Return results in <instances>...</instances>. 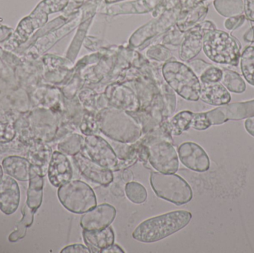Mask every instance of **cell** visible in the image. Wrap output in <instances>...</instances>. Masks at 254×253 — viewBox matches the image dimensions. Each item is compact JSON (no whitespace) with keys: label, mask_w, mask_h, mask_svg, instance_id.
<instances>
[{"label":"cell","mask_w":254,"mask_h":253,"mask_svg":"<svg viewBox=\"0 0 254 253\" xmlns=\"http://www.w3.org/2000/svg\"><path fill=\"white\" fill-rule=\"evenodd\" d=\"M192 214L186 210H176L152 217L140 223L132 233V238L143 243L159 242L186 227Z\"/></svg>","instance_id":"6da1fadb"},{"label":"cell","mask_w":254,"mask_h":253,"mask_svg":"<svg viewBox=\"0 0 254 253\" xmlns=\"http://www.w3.org/2000/svg\"><path fill=\"white\" fill-rule=\"evenodd\" d=\"M100 132L112 141L131 144L141 138V127L126 111L107 107L96 114Z\"/></svg>","instance_id":"7a4b0ae2"},{"label":"cell","mask_w":254,"mask_h":253,"mask_svg":"<svg viewBox=\"0 0 254 253\" xmlns=\"http://www.w3.org/2000/svg\"><path fill=\"white\" fill-rule=\"evenodd\" d=\"M161 72L166 83L183 99L193 102L200 99L201 83L188 64L173 57L163 64Z\"/></svg>","instance_id":"3957f363"},{"label":"cell","mask_w":254,"mask_h":253,"mask_svg":"<svg viewBox=\"0 0 254 253\" xmlns=\"http://www.w3.org/2000/svg\"><path fill=\"white\" fill-rule=\"evenodd\" d=\"M202 50L209 59L222 65L237 67L241 57V46L233 36L217 28L205 33Z\"/></svg>","instance_id":"277c9868"},{"label":"cell","mask_w":254,"mask_h":253,"mask_svg":"<svg viewBox=\"0 0 254 253\" xmlns=\"http://www.w3.org/2000/svg\"><path fill=\"white\" fill-rule=\"evenodd\" d=\"M151 187L155 194L177 206L186 204L192 200V188L184 178L176 173L152 172L149 176Z\"/></svg>","instance_id":"5b68a950"},{"label":"cell","mask_w":254,"mask_h":253,"mask_svg":"<svg viewBox=\"0 0 254 253\" xmlns=\"http://www.w3.org/2000/svg\"><path fill=\"white\" fill-rule=\"evenodd\" d=\"M58 197L64 208L74 214H84L97 206L93 189L80 180H71L61 186Z\"/></svg>","instance_id":"8992f818"},{"label":"cell","mask_w":254,"mask_h":253,"mask_svg":"<svg viewBox=\"0 0 254 253\" xmlns=\"http://www.w3.org/2000/svg\"><path fill=\"white\" fill-rule=\"evenodd\" d=\"M182 6L183 3L172 10L164 12L158 17L153 18V19L140 27L131 34L128 40V46L140 50L147 47L151 40L161 37L176 25L182 12Z\"/></svg>","instance_id":"52a82bcc"},{"label":"cell","mask_w":254,"mask_h":253,"mask_svg":"<svg viewBox=\"0 0 254 253\" xmlns=\"http://www.w3.org/2000/svg\"><path fill=\"white\" fill-rule=\"evenodd\" d=\"M146 147L148 162L157 172L176 173L179 170V158L173 143L166 140H156Z\"/></svg>","instance_id":"ba28073f"},{"label":"cell","mask_w":254,"mask_h":253,"mask_svg":"<svg viewBox=\"0 0 254 253\" xmlns=\"http://www.w3.org/2000/svg\"><path fill=\"white\" fill-rule=\"evenodd\" d=\"M82 152L98 164L114 171L119 163V158L110 143L98 135L86 136Z\"/></svg>","instance_id":"9c48e42d"},{"label":"cell","mask_w":254,"mask_h":253,"mask_svg":"<svg viewBox=\"0 0 254 253\" xmlns=\"http://www.w3.org/2000/svg\"><path fill=\"white\" fill-rule=\"evenodd\" d=\"M216 28V25L212 21L205 20L199 22L187 31L179 48L180 59L188 62L196 57L202 50L204 34L210 30Z\"/></svg>","instance_id":"30bf717a"},{"label":"cell","mask_w":254,"mask_h":253,"mask_svg":"<svg viewBox=\"0 0 254 253\" xmlns=\"http://www.w3.org/2000/svg\"><path fill=\"white\" fill-rule=\"evenodd\" d=\"M104 96L109 106L133 112L140 109V103L136 94L131 87L124 83H114L106 86Z\"/></svg>","instance_id":"8fae6325"},{"label":"cell","mask_w":254,"mask_h":253,"mask_svg":"<svg viewBox=\"0 0 254 253\" xmlns=\"http://www.w3.org/2000/svg\"><path fill=\"white\" fill-rule=\"evenodd\" d=\"M210 126L220 125L228 120H239L254 116V100L245 102L225 105L205 112Z\"/></svg>","instance_id":"7c38bea8"},{"label":"cell","mask_w":254,"mask_h":253,"mask_svg":"<svg viewBox=\"0 0 254 253\" xmlns=\"http://www.w3.org/2000/svg\"><path fill=\"white\" fill-rule=\"evenodd\" d=\"M73 160L81 175L91 182L102 187H108L113 183V171L98 164L82 152L73 156Z\"/></svg>","instance_id":"4fadbf2b"},{"label":"cell","mask_w":254,"mask_h":253,"mask_svg":"<svg viewBox=\"0 0 254 253\" xmlns=\"http://www.w3.org/2000/svg\"><path fill=\"white\" fill-rule=\"evenodd\" d=\"M179 160L187 168L196 172H207L210 169L208 155L202 147L193 142H185L178 148Z\"/></svg>","instance_id":"5bb4252c"},{"label":"cell","mask_w":254,"mask_h":253,"mask_svg":"<svg viewBox=\"0 0 254 253\" xmlns=\"http://www.w3.org/2000/svg\"><path fill=\"white\" fill-rule=\"evenodd\" d=\"M117 211L113 205L102 203L85 212L80 218L83 230L97 231L111 225L116 219Z\"/></svg>","instance_id":"9a60e30c"},{"label":"cell","mask_w":254,"mask_h":253,"mask_svg":"<svg viewBox=\"0 0 254 253\" xmlns=\"http://www.w3.org/2000/svg\"><path fill=\"white\" fill-rule=\"evenodd\" d=\"M161 1V0H132L111 4L103 3L98 13L109 16L145 14L152 12Z\"/></svg>","instance_id":"2e32d148"},{"label":"cell","mask_w":254,"mask_h":253,"mask_svg":"<svg viewBox=\"0 0 254 253\" xmlns=\"http://www.w3.org/2000/svg\"><path fill=\"white\" fill-rule=\"evenodd\" d=\"M48 177L51 184L58 188L72 179V166L65 154L60 151L52 153L48 169Z\"/></svg>","instance_id":"e0dca14e"},{"label":"cell","mask_w":254,"mask_h":253,"mask_svg":"<svg viewBox=\"0 0 254 253\" xmlns=\"http://www.w3.org/2000/svg\"><path fill=\"white\" fill-rule=\"evenodd\" d=\"M20 191L17 182L9 175L0 181V210L5 215H11L19 207Z\"/></svg>","instance_id":"ac0fdd59"},{"label":"cell","mask_w":254,"mask_h":253,"mask_svg":"<svg viewBox=\"0 0 254 253\" xmlns=\"http://www.w3.org/2000/svg\"><path fill=\"white\" fill-rule=\"evenodd\" d=\"M83 239L91 253H101L102 250L115 243V233L110 226L104 230L89 231L83 230Z\"/></svg>","instance_id":"d6986e66"},{"label":"cell","mask_w":254,"mask_h":253,"mask_svg":"<svg viewBox=\"0 0 254 253\" xmlns=\"http://www.w3.org/2000/svg\"><path fill=\"white\" fill-rule=\"evenodd\" d=\"M29 185L27 192L26 205L34 212L41 206L43 202L44 180L39 169L31 165L30 169Z\"/></svg>","instance_id":"ffe728a7"},{"label":"cell","mask_w":254,"mask_h":253,"mask_svg":"<svg viewBox=\"0 0 254 253\" xmlns=\"http://www.w3.org/2000/svg\"><path fill=\"white\" fill-rule=\"evenodd\" d=\"M200 99L209 105L220 106L229 103L231 101V96L226 88L220 82L204 84L201 83Z\"/></svg>","instance_id":"44dd1931"},{"label":"cell","mask_w":254,"mask_h":253,"mask_svg":"<svg viewBox=\"0 0 254 253\" xmlns=\"http://www.w3.org/2000/svg\"><path fill=\"white\" fill-rule=\"evenodd\" d=\"M31 163L19 156H9L2 160V167L5 174L19 181H28Z\"/></svg>","instance_id":"7402d4cb"},{"label":"cell","mask_w":254,"mask_h":253,"mask_svg":"<svg viewBox=\"0 0 254 253\" xmlns=\"http://www.w3.org/2000/svg\"><path fill=\"white\" fill-rule=\"evenodd\" d=\"M83 108L86 111L98 113L100 110L109 107L108 102L103 92H97L89 86H84L77 95Z\"/></svg>","instance_id":"603a6c76"},{"label":"cell","mask_w":254,"mask_h":253,"mask_svg":"<svg viewBox=\"0 0 254 253\" xmlns=\"http://www.w3.org/2000/svg\"><path fill=\"white\" fill-rule=\"evenodd\" d=\"M208 10V5L204 2L192 10L181 12L176 23V27L182 33H186L192 27L201 22L205 18Z\"/></svg>","instance_id":"cb8c5ba5"},{"label":"cell","mask_w":254,"mask_h":253,"mask_svg":"<svg viewBox=\"0 0 254 253\" xmlns=\"http://www.w3.org/2000/svg\"><path fill=\"white\" fill-rule=\"evenodd\" d=\"M52 153V148L49 145L41 144H39L28 155L31 160V165L37 167L43 177L48 173Z\"/></svg>","instance_id":"d4e9b609"},{"label":"cell","mask_w":254,"mask_h":253,"mask_svg":"<svg viewBox=\"0 0 254 253\" xmlns=\"http://www.w3.org/2000/svg\"><path fill=\"white\" fill-rule=\"evenodd\" d=\"M85 137L73 132L60 140L58 145V151L65 155L74 156L83 151Z\"/></svg>","instance_id":"484cf974"},{"label":"cell","mask_w":254,"mask_h":253,"mask_svg":"<svg viewBox=\"0 0 254 253\" xmlns=\"http://www.w3.org/2000/svg\"><path fill=\"white\" fill-rule=\"evenodd\" d=\"M69 0H43L32 13L38 19L39 25L46 23L49 13L63 11L68 4Z\"/></svg>","instance_id":"4316f807"},{"label":"cell","mask_w":254,"mask_h":253,"mask_svg":"<svg viewBox=\"0 0 254 253\" xmlns=\"http://www.w3.org/2000/svg\"><path fill=\"white\" fill-rule=\"evenodd\" d=\"M93 19L94 18H92V19H86V20H81L80 25L77 27V32L70 44L66 53L67 59H69L72 62H74L76 58L77 57V55L80 52L82 45L83 44L86 36H87L88 31L93 22Z\"/></svg>","instance_id":"83f0119b"},{"label":"cell","mask_w":254,"mask_h":253,"mask_svg":"<svg viewBox=\"0 0 254 253\" xmlns=\"http://www.w3.org/2000/svg\"><path fill=\"white\" fill-rule=\"evenodd\" d=\"M213 5L216 11L224 17L238 16L244 13L243 0H214Z\"/></svg>","instance_id":"f1b7e54d"},{"label":"cell","mask_w":254,"mask_h":253,"mask_svg":"<svg viewBox=\"0 0 254 253\" xmlns=\"http://www.w3.org/2000/svg\"><path fill=\"white\" fill-rule=\"evenodd\" d=\"M223 75L221 81L230 92L242 94L246 92V84L240 74L228 68H222Z\"/></svg>","instance_id":"f546056e"},{"label":"cell","mask_w":254,"mask_h":253,"mask_svg":"<svg viewBox=\"0 0 254 253\" xmlns=\"http://www.w3.org/2000/svg\"><path fill=\"white\" fill-rule=\"evenodd\" d=\"M34 213L35 212H33L26 204L25 205L22 209V219L16 225V230L9 236V242H16L25 237L26 235L27 228L32 225Z\"/></svg>","instance_id":"4dcf8cb0"},{"label":"cell","mask_w":254,"mask_h":253,"mask_svg":"<svg viewBox=\"0 0 254 253\" xmlns=\"http://www.w3.org/2000/svg\"><path fill=\"white\" fill-rule=\"evenodd\" d=\"M192 111H182L169 119L173 136H179L190 129Z\"/></svg>","instance_id":"1f68e13d"},{"label":"cell","mask_w":254,"mask_h":253,"mask_svg":"<svg viewBox=\"0 0 254 253\" xmlns=\"http://www.w3.org/2000/svg\"><path fill=\"white\" fill-rule=\"evenodd\" d=\"M241 71L246 81L254 86V46H247L240 57Z\"/></svg>","instance_id":"d6a6232c"},{"label":"cell","mask_w":254,"mask_h":253,"mask_svg":"<svg viewBox=\"0 0 254 253\" xmlns=\"http://www.w3.org/2000/svg\"><path fill=\"white\" fill-rule=\"evenodd\" d=\"M146 57L154 62H164L173 59L171 51L161 43H152L148 47L146 51Z\"/></svg>","instance_id":"836d02e7"},{"label":"cell","mask_w":254,"mask_h":253,"mask_svg":"<svg viewBox=\"0 0 254 253\" xmlns=\"http://www.w3.org/2000/svg\"><path fill=\"white\" fill-rule=\"evenodd\" d=\"M125 193L127 199L135 204H142L148 197L146 189L140 183L130 181L125 186Z\"/></svg>","instance_id":"e575fe53"},{"label":"cell","mask_w":254,"mask_h":253,"mask_svg":"<svg viewBox=\"0 0 254 253\" xmlns=\"http://www.w3.org/2000/svg\"><path fill=\"white\" fill-rule=\"evenodd\" d=\"M128 113L139 123L141 127L143 135L153 130L160 125L146 109H139L133 112Z\"/></svg>","instance_id":"d590c367"},{"label":"cell","mask_w":254,"mask_h":253,"mask_svg":"<svg viewBox=\"0 0 254 253\" xmlns=\"http://www.w3.org/2000/svg\"><path fill=\"white\" fill-rule=\"evenodd\" d=\"M96 114V113L85 110L79 126V131L85 136L97 135L100 132Z\"/></svg>","instance_id":"8d00e7d4"},{"label":"cell","mask_w":254,"mask_h":253,"mask_svg":"<svg viewBox=\"0 0 254 253\" xmlns=\"http://www.w3.org/2000/svg\"><path fill=\"white\" fill-rule=\"evenodd\" d=\"M185 33L179 31L176 25H173L167 32L159 37V43L164 46H180L185 37Z\"/></svg>","instance_id":"74e56055"},{"label":"cell","mask_w":254,"mask_h":253,"mask_svg":"<svg viewBox=\"0 0 254 253\" xmlns=\"http://www.w3.org/2000/svg\"><path fill=\"white\" fill-rule=\"evenodd\" d=\"M222 75H223V71H222V68L215 66L213 64H210L198 76V79H199L200 83L201 84L219 83L222 80Z\"/></svg>","instance_id":"f35d334b"},{"label":"cell","mask_w":254,"mask_h":253,"mask_svg":"<svg viewBox=\"0 0 254 253\" xmlns=\"http://www.w3.org/2000/svg\"><path fill=\"white\" fill-rule=\"evenodd\" d=\"M183 1L184 0H161V2L152 10V17H158L164 12L172 10V9L177 7L179 4H182Z\"/></svg>","instance_id":"ab89813d"},{"label":"cell","mask_w":254,"mask_h":253,"mask_svg":"<svg viewBox=\"0 0 254 253\" xmlns=\"http://www.w3.org/2000/svg\"><path fill=\"white\" fill-rule=\"evenodd\" d=\"M246 20V17L245 14L238 15V16L228 17L225 20L224 25H225V28L228 31H234L243 25Z\"/></svg>","instance_id":"60d3db41"},{"label":"cell","mask_w":254,"mask_h":253,"mask_svg":"<svg viewBox=\"0 0 254 253\" xmlns=\"http://www.w3.org/2000/svg\"><path fill=\"white\" fill-rule=\"evenodd\" d=\"M85 0H69L65 8L63 10V16L65 17H71V16L80 10Z\"/></svg>","instance_id":"b9f144b4"},{"label":"cell","mask_w":254,"mask_h":253,"mask_svg":"<svg viewBox=\"0 0 254 253\" xmlns=\"http://www.w3.org/2000/svg\"><path fill=\"white\" fill-rule=\"evenodd\" d=\"M83 45L87 50L92 52L98 51L104 46L101 39L92 36H86Z\"/></svg>","instance_id":"7bdbcfd3"},{"label":"cell","mask_w":254,"mask_h":253,"mask_svg":"<svg viewBox=\"0 0 254 253\" xmlns=\"http://www.w3.org/2000/svg\"><path fill=\"white\" fill-rule=\"evenodd\" d=\"M188 65L198 77V76L204 71L206 68H207L210 65V63L205 62L203 59H197L190 61L188 62Z\"/></svg>","instance_id":"ee69618b"},{"label":"cell","mask_w":254,"mask_h":253,"mask_svg":"<svg viewBox=\"0 0 254 253\" xmlns=\"http://www.w3.org/2000/svg\"><path fill=\"white\" fill-rule=\"evenodd\" d=\"M61 253H91L90 250L86 245L81 244H74L64 248Z\"/></svg>","instance_id":"f6af8a7d"},{"label":"cell","mask_w":254,"mask_h":253,"mask_svg":"<svg viewBox=\"0 0 254 253\" xmlns=\"http://www.w3.org/2000/svg\"><path fill=\"white\" fill-rule=\"evenodd\" d=\"M246 19L254 22V0H243Z\"/></svg>","instance_id":"bcb514c9"},{"label":"cell","mask_w":254,"mask_h":253,"mask_svg":"<svg viewBox=\"0 0 254 253\" xmlns=\"http://www.w3.org/2000/svg\"><path fill=\"white\" fill-rule=\"evenodd\" d=\"M205 1L207 0H184L182 11L185 12L192 10Z\"/></svg>","instance_id":"7dc6e473"},{"label":"cell","mask_w":254,"mask_h":253,"mask_svg":"<svg viewBox=\"0 0 254 253\" xmlns=\"http://www.w3.org/2000/svg\"><path fill=\"white\" fill-rule=\"evenodd\" d=\"M125 253V251L119 245L113 244L108 248L102 250L101 253Z\"/></svg>","instance_id":"c3c4849f"},{"label":"cell","mask_w":254,"mask_h":253,"mask_svg":"<svg viewBox=\"0 0 254 253\" xmlns=\"http://www.w3.org/2000/svg\"><path fill=\"white\" fill-rule=\"evenodd\" d=\"M103 2V0H86L83 3V5L85 7H89L93 10H98V7L101 5V3Z\"/></svg>","instance_id":"681fc988"},{"label":"cell","mask_w":254,"mask_h":253,"mask_svg":"<svg viewBox=\"0 0 254 253\" xmlns=\"http://www.w3.org/2000/svg\"><path fill=\"white\" fill-rule=\"evenodd\" d=\"M245 127H246V131L252 136L254 137V116L248 117L247 120L245 122Z\"/></svg>","instance_id":"f907efd6"},{"label":"cell","mask_w":254,"mask_h":253,"mask_svg":"<svg viewBox=\"0 0 254 253\" xmlns=\"http://www.w3.org/2000/svg\"><path fill=\"white\" fill-rule=\"evenodd\" d=\"M245 41L247 43H254V26L252 27L250 29L246 31V34L243 36Z\"/></svg>","instance_id":"816d5d0a"},{"label":"cell","mask_w":254,"mask_h":253,"mask_svg":"<svg viewBox=\"0 0 254 253\" xmlns=\"http://www.w3.org/2000/svg\"><path fill=\"white\" fill-rule=\"evenodd\" d=\"M122 178H123V180L125 182L128 183L130 182V181H132L134 175H133V173L131 171L128 170V169H125V171H124L123 175H122Z\"/></svg>","instance_id":"f5cc1de1"},{"label":"cell","mask_w":254,"mask_h":253,"mask_svg":"<svg viewBox=\"0 0 254 253\" xmlns=\"http://www.w3.org/2000/svg\"><path fill=\"white\" fill-rule=\"evenodd\" d=\"M126 0H103V3L106 4H115V3L122 2V1H125Z\"/></svg>","instance_id":"db71d44e"},{"label":"cell","mask_w":254,"mask_h":253,"mask_svg":"<svg viewBox=\"0 0 254 253\" xmlns=\"http://www.w3.org/2000/svg\"><path fill=\"white\" fill-rule=\"evenodd\" d=\"M2 177H3L2 168H1V166H0V181H1V178H2Z\"/></svg>","instance_id":"11a10c76"}]
</instances>
